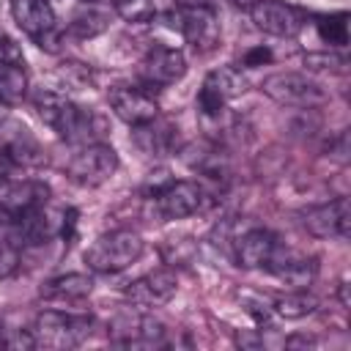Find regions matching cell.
Wrapping results in <instances>:
<instances>
[{
  "label": "cell",
  "mask_w": 351,
  "mask_h": 351,
  "mask_svg": "<svg viewBox=\"0 0 351 351\" xmlns=\"http://www.w3.org/2000/svg\"><path fill=\"white\" fill-rule=\"evenodd\" d=\"M33 107H36L38 118L52 132H58V137L66 143H74V145L101 143V134L107 132V123L99 112L74 104L71 99H66L58 90L38 88L33 93Z\"/></svg>",
  "instance_id": "6da1fadb"
},
{
  "label": "cell",
  "mask_w": 351,
  "mask_h": 351,
  "mask_svg": "<svg viewBox=\"0 0 351 351\" xmlns=\"http://www.w3.org/2000/svg\"><path fill=\"white\" fill-rule=\"evenodd\" d=\"M145 250V241L140 233L129 230V228H118L110 230L104 236H99L88 250H85V263L90 271L99 274H115L129 269Z\"/></svg>",
  "instance_id": "7a4b0ae2"
},
{
  "label": "cell",
  "mask_w": 351,
  "mask_h": 351,
  "mask_svg": "<svg viewBox=\"0 0 351 351\" xmlns=\"http://www.w3.org/2000/svg\"><path fill=\"white\" fill-rule=\"evenodd\" d=\"M93 332L90 315H74L60 310H44L36 315L30 335L33 348H74L82 340H88Z\"/></svg>",
  "instance_id": "3957f363"
},
{
  "label": "cell",
  "mask_w": 351,
  "mask_h": 351,
  "mask_svg": "<svg viewBox=\"0 0 351 351\" xmlns=\"http://www.w3.org/2000/svg\"><path fill=\"white\" fill-rule=\"evenodd\" d=\"M261 90L282 107L313 110L315 104L326 101V90L302 71H274L261 82Z\"/></svg>",
  "instance_id": "277c9868"
},
{
  "label": "cell",
  "mask_w": 351,
  "mask_h": 351,
  "mask_svg": "<svg viewBox=\"0 0 351 351\" xmlns=\"http://www.w3.org/2000/svg\"><path fill=\"white\" fill-rule=\"evenodd\" d=\"M110 340L126 348H151L165 343V324L143 313V307H126L110 321Z\"/></svg>",
  "instance_id": "5b68a950"
},
{
  "label": "cell",
  "mask_w": 351,
  "mask_h": 351,
  "mask_svg": "<svg viewBox=\"0 0 351 351\" xmlns=\"http://www.w3.org/2000/svg\"><path fill=\"white\" fill-rule=\"evenodd\" d=\"M11 16L22 33H27L41 49L58 52L63 33L55 22V8L49 0H11Z\"/></svg>",
  "instance_id": "8992f818"
},
{
  "label": "cell",
  "mask_w": 351,
  "mask_h": 351,
  "mask_svg": "<svg viewBox=\"0 0 351 351\" xmlns=\"http://www.w3.org/2000/svg\"><path fill=\"white\" fill-rule=\"evenodd\" d=\"M118 165L121 162H118V154H115L112 145H107V143H88V145H82L71 156L66 173L80 186H101L104 181H110L115 176Z\"/></svg>",
  "instance_id": "52a82bcc"
},
{
  "label": "cell",
  "mask_w": 351,
  "mask_h": 351,
  "mask_svg": "<svg viewBox=\"0 0 351 351\" xmlns=\"http://www.w3.org/2000/svg\"><path fill=\"white\" fill-rule=\"evenodd\" d=\"M247 90V80L239 66H222L206 74L197 90V110L203 118H219L225 104Z\"/></svg>",
  "instance_id": "ba28073f"
},
{
  "label": "cell",
  "mask_w": 351,
  "mask_h": 351,
  "mask_svg": "<svg viewBox=\"0 0 351 351\" xmlns=\"http://www.w3.org/2000/svg\"><path fill=\"white\" fill-rule=\"evenodd\" d=\"M250 11V19L255 22L258 30L269 33V36H277V38H293L302 33L304 27V14L288 3H280V0H252L247 5Z\"/></svg>",
  "instance_id": "9c48e42d"
},
{
  "label": "cell",
  "mask_w": 351,
  "mask_h": 351,
  "mask_svg": "<svg viewBox=\"0 0 351 351\" xmlns=\"http://www.w3.org/2000/svg\"><path fill=\"white\" fill-rule=\"evenodd\" d=\"M302 225L315 239H346L351 228V206L348 197H335L329 203H318L302 211Z\"/></svg>",
  "instance_id": "30bf717a"
},
{
  "label": "cell",
  "mask_w": 351,
  "mask_h": 351,
  "mask_svg": "<svg viewBox=\"0 0 351 351\" xmlns=\"http://www.w3.org/2000/svg\"><path fill=\"white\" fill-rule=\"evenodd\" d=\"M186 74V58L181 49L167 44H154L140 60V80L148 88H165Z\"/></svg>",
  "instance_id": "8fae6325"
},
{
  "label": "cell",
  "mask_w": 351,
  "mask_h": 351,
  "mask_svg": "<svg viewBox=\"0 0 351 351\" xmlns=\"http://www.w3.org/2000/svg\"><path fill=\"white\" fill-rule=\"evenodd\" d=\"M178 291V280H176V271L170 269H154L137 280H132L123 291L126 302L134 304V307H143V310H151V307H162L167 304Z\"/></svg>",
  "instance_id": "7c38bea8"
},
{
  "label": "cell",
  "mask_w": 351,
  "mask_h": 351,
  "mask_svg": "<svg viewBox=\"0 0 351 351\" xmlns=\"http://www.w3.org/2000/svg\"><path fill=\"white\" fill-rule=\"evenodd\" d=\"M176 27L184 36V41L192 44L197 52H211L219 44V19H217L211 5L178 8Z\"/></svg>",
  "instance_id": "4fadbf2b"
},
{
  "label": "cell",
  "mask_w": 351,
  "mask_h": 351,
  "mask_svg": "<svg viewBox=\"0 0 351 351\" xmlns=\"http://www.w3.org/2000/svg\"><path fill=\"white\" fill-rule=\"evenodd\" d=\"M154 203L165 219H184L203 208L206 192L197 181H170L165 189L154 195Z\"/></svg>",
  "instance_id": "5bb4252c"
},
{
  "label": "cell",
  "mask_w": 351,
  "mask_h": 351,
  "mask_svg": "<svg viewBox=\"0 0 351 351\" xmlns=\"http://www.w3.org/2000/svg\"><path fill=\"white\" fill-rule=\"evenodd\" d=\"M49 200V186L41 178H5L0 181V211L3 217H19Z\"/></svg>",
  "instance_id": "9a60e30c"
},
{
  "label": "cell",
  "mask_w": 351,
  "mask_h": 351,
  "mask_svg": "<svg viewBox=\"0 0 351 351\" xmlns=\"http://www.w3.org/2000/svg\"><path fill=\"white\" fill-rule=\"evenodd\" d=\"M110 107L129 126H143L159 115L154 96L145 93L143 88H132V85H115L110 90Z\"/></svg>",
  "instance_id": "2e32d148"
},
{
  "label": "cell",
  "mask_w": 351,
  "mask_h": 351,
  "mask_svg": "<svg viewBox=\"0 0 351 351\" xmlns=\"http://www.w3.org/2000/svg\"><path fill=\"white\" fill-rule=\"evenodd\" d=\"M280 252V241L271 230L266 228H252L247 233H241L233 244V258L241 269H269V263L277 258Z\"/></svg>",
  "instance_id": "e0dca14e"
},
{
  "label": "cell",
  "mask_w": 351,
  "mask_h": 351,
  "mask_svg": "<svg viewBox=\"0 0 351 351\" xmlns=\"http://www.w3.org/2000/svg\"><path fill=\"white\" fill-rule=\"evenodd\" d=\"M90 291H93V280L88 274L69 271V274L47 280L41 285V299H47V302H80V299L90 296Z\"/></svg>",
  "instance_id": "ac0fdd59"
},
{
  "label": "cell",
  "mask_w": 351,
  "mask_h": 351,
  "mask_svg": "<svg viewBox=\"0 0 351 351\" xmlns=\"http://www.w3.org/2000/svg\"><path fill=\"white\" fill-rule=\"evenodd\" d=\"M134 129V143L145 151V154H154V156H162V154H170L176 148V129L167 123V121H159V115L143 126H132Z\"/></svg>",
  "instance_id": "d6986e66"
},
{
  "label": "cell",
  "mask_w": 351,
  "mask_h": 351,
  "mask_svg": "<svg viewBox=\"0 0 351 351\" xmlns=\"http://www.w3.org/2000/svg\"><path fill=\"white\" fill-rule=\"evenodd\" d=\"M269 269H271L285 285H291V288H307V285H313V280H315V274H318L315 258H280V252H277V258L269 263Z\"/></svg>",
  "instance_id": "ffe728a7"
},
{
  "label": "cell",
  "mask_w": 351,
  "mask_h": 351,
  "mask_svg": "<svg viewBox=\"0 0 351 351\" xmlns=\"http://www.w3.org/2000/svg\"><path fill=\"white\" fill-rule=\"evenodd\" d=\"M27 96V71L25 63H0V101L5 107L22 104Z\"/></svg>",
  "instance_id": "44dd1931"
},
{
  "label": "cell",
  "mask_w": 351,
  "mask_h": 351,
  "mask_svg": "<svg viewBox=\"0 0 351 351\" xmlns=\"http://www.w3.org/2000/svg\"><path fill=\"white\" fill-rule=\"evenodd\" d=\"M271 310L285 321H299V318H304V315L318 310V299L313 293H307V288H293V291L277 296Z\"/></svg>",
  "instance_id": "7402d4cb"
},
{
  "label": "cell",
  "mask_w": 351,
  "mask_h": 351,
  "mask_svg": "<svg viewBox=\"0 0 351 351\" xmlns=\"http://www.w3.org/2000/svg\"><path fill=\"white\" fill-rule=\"evenodd\" d=\"M107 27H110V14L96 11V8H82V11H77L71 16V22L66 25V33L80 38V41H85V38L101 36Z\"/></svg>",
  "instance_id": "603a6c76"
},
{
  "label": "cell",
  "mask_w": 351,
  "mask_h": 351,
  "mask_svg": "<svg viewBox=\"0 0 351 351\" xmlns=\"http://www.w3.org/2000/svg\"><path fill=\"white\" fill-rule=\"evenodd\" d=\"M315 30H318L321 41H326L329 47H346L348 44V14L337 11V14L318 16Z\"/></svg>",
  "instance_id": "cb8c5ba5"
},
{
  "label": "cell",
  "mask_w": 351,
  "mask_h": 351,
  "mask_svg": "<svg viewBox=\"0 0 351 351\" xmlns=\"http://www.w3.org/2000/svg\"><path fill=\"white\" fill-rule=\"evenodd\" d=\"M112 11L126 22H151L156 16L154 0H112Z\"/></svg>",
  "instance_id": "d4e9b609"
},
{
  "label": "cell",
  "mask_w": 351,
  "mask_h": 351,
  "mask_svg": "<svg viewBox=\"0 0 351 351\" xmlns=\"http://www.w3.org/2000/svg\"><path fill=\"white\" fill-rule=\"evenodd\" d=\"M304 66L310 71H346L348 60L340 52H307L304 55Z\"/></svg>",
  "instance_id": "484cf974"
},
{
  "label": "cell",
  "mask_w": 351,
  "mask_h": 351,
  "mask_svg": "<svg viewBox=\"0 0 351 351\" xmlns=\"http://www.w3.org/2000/svg\"><path fill=\"white\" fill-rule=\"evenodd\" d=\"M58 77H60L66 85H71V88H88V82H90V69L82 66V63H60Z\"/></svg>",
  "instance_id": "4316f807"
},
{
  "label": "cell",
  "mask_w": 351,
  "mask_h": 351,
  "mask_svg": "<svg viewBox=\"0 0 351 351\" xmlns=\"http://www.w3.org/2000/svg\"><path fill=\"white\" fill-rule=\"evenodd\" d=\"M19 269V247H14L8 239L0 236V280L11 277Z\"/></svg>",
  "instance_id": "83f0119b"
},
{
  "label": "cell",
  "mask_w": 351,
  "mask_h": 351,
  "mask_svg": "<svg viewBox=\"0 0 351 351\" xmlns=\"http://www.w3.org/2000/svg\"><path fill=\"white\" fill-rule=\"evenodd\" d=\"M0 63H25L22 58V49L16 47V41L11 36H5L0 30Z\"/></svg>",
  "instance_id": "f1b7e54d"
},
{
  "label": "cell",
  "mask_w": 351,
  "mask_h": 351,
  "mask_svg": "<svg viewBox=\"0 0 351 351\" xmlns=\"http://www.w3.org/2000/svg\"><path fill=\"white\" fill-rule=\"evenodd\" d=\"M269 60H271V49L269 47H252V49H247L241 55V66L244 69H258V66H263Z\"/></svg>",
  "instance_id": "f546056e"
},
{
  "label": "cell",
  "mask_w": 351,
  "mask_h": 351,
  "mask_svg": "<svg viewBox=\"0 0 351 351\" xmlns=\"http://www.w3.org/2000/svg\"><path fill=\"white\" fill-rule=\"evenodd\" d=\"M285 346H288V348H296V346L310 348V346H315V337H313V335H291V337L285 340Z\"/></svg>",
  "instance_id": "4dcf8cb0"
},
{
  "label": "cell",
  "mask_w": 351,
  "mask_h": 351,
  "mask_svg": "<svg viewBox=\"0 0 351 351\" xmlns=\"http://www.w3.org/2000/svg\"><path fill=\"white\" fill-rule=\"evenodd\" d=\"M236 340H239V346H263V337H258V335H239Z\"/></svg>",
  "instance_id": "1f68e13d"
},
{
  "label": "cell",
  "mask_w": 351,
  "mask_h": 351,
  "mask_svg": "<svg viewBox=\"0 0 351 351\" xmlns=\"http://www.w3.org/2000/svg\"><path fill=\"white\" fill-rule=\"evenodd\" d=\"M178 8H200V5H211V0H173Z\"/></svg>",
  "instance_id": "d6a6232c"
},
{
  "label": "cell",
  "mask_w": 351,
  "mask_h": 351,
  "mask_svg": "<svg viewBox=\"0 0 351 351\" xmlns=\"http://www.w3.org/2000/svg\"><path fill=\"white\" fill-rule=\"evenodd\" d=\"M8 121H11V115H8V107H5L3 101H0V129H3V126H5Z\"/></svg>",
  "instance_id": "836d02e7"
},
{
  "label": "cell",
  "mask_w": 351,
  "mask_h": 351,
  "mask_svg": "<svg viewBox=\"0 0 351 351\" xmlns=\"http://www.w3.org/2000/svg\"><path fill=\"white\" fill-rule=\"evenodd\" d=\"M82 3H101V0H82Z\"/></svg>",
  "instance_id": "e575fe53"
}]
</instances>
